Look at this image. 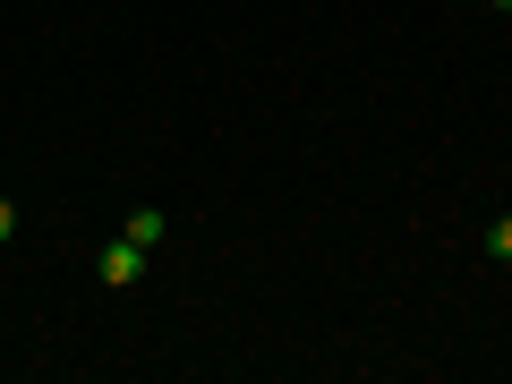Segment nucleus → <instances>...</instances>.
I'll return each instance as SVG.
<instances>
[{
    "mask_svg": "<svg viewBox=\"0 0 512 384\" xmlns=\"http://www.w3.org/2000/svg\"><path fill=\"white\" fill-rule=\"evenodd\" d=\"M94 274H103L111 291H128V282H146V248H137V239H111V248L94 256Z\"/></svg>",
    "mask_w": 512,
    "mask_h": 384,
    "instance_id": "f257e3e1",
    "label": "nucleus"
},
{
    "mask_svg": "<svg viewBox=\"0 0 512 384\" xmlns=\"http://www.w3.org/2000/svg\"><path fill=\"white\" fill-rule=\"evenodd\" d=\"M163 231H171V214H163V205H137V214L120 222V239H137V248H146V256L163 248Z\"/></svg>",
    "mask_w": 512,
    "mask_h": 384,
    "instance_id": "f03ea898",
    "label": "nucleus"
},
{
    "mask_svg": "<svg viewBox=\"0 0 512 384\" xmlns=\"http://www.w3.org/2000/svg\"><path fill=\"white\" fill-rule=\"evenodd\" d=\"M9 239H18V197L0 188V248H9Z\"/></svg>",
    "mask_w": 512,
    "mask_h": 384,
    "instance_id": "7ed1b4c3",
    "label": "nucleus"
},
{
    "mask_svg": "<svg viewBox=\"0 0 512 384\" xmlns=\"http://www.w3.org/2000/svg\"><path fill=\"white\" fill-rule=\"evenodd\" d=\"M487 248H495V256H512V214H504V222H487Z\"/></svg>",
    "mask_w": 512,
    "mask_h": 384,
    "instance_id": "20e7f679",
    "label": "nucleus"
},
{
    "mask_svg": "<svg viewBox=\"0 0 512 384\" xmlns=\"http://www.w3.org/2000/svg\"><path fill=\"white\" fill-rule=\"evenodd\" d=\"M495 9H512V0H495Z\"/></svg>",
    "mask_w": 512,
    "mask_h": 384,
    "instance_id": "39448f33",
    "label": "nucleus"
}]
</instances>
